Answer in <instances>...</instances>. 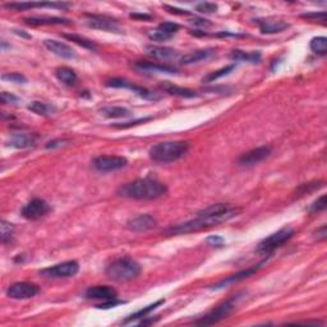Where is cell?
I'll return each mask as SVG.
<instances>
[{
	"label": "cell",
	"instance_id": "6da1fadb",
	"mask_svg": "<svg viewBox=\"0 0 327 327\" xmlns=\"http://www.w3.org/2000/svg\"><path fill=\"white\" fill-rule=\"evenodd\" d=\"M239 207H234L233 206L230 210L225 211V213L216 214V215H208V214H197V218L188 220V221L182 222V224H177L170 226L166 230L167 234L177 235V234H188V233L201 232V230L210 229V227L219 226V225L227 222L229 220L234 219L240 214Z\"/></svg>",
	"mask_w": 327,
	"mask_h": 327
},
{
	"label": "cell",
	"instance_id": "7a4b0ae2",
	"mask_svg": "<svg viewBox=\"0 0 327 327\" xmlns=\"http://www.w3.org/2000/svg\"><path fill=\"white\" fill-rule=\"evenodd\" d=\"M167 187L159 180L150 179H137L133 182L123 184L118 189V195L120 197L130 198V200H156L166 195Z\"/></svg>",
	"mask_w": 327,
	"mask_h": 327
},
{
	"label": "cell",
	"instance_id": "3957f363",
	"mask_svg": "<svg viewBox=\"0 0 327 327\" xmlns=\"http://www.w3.org/2000/svg\"><path fill=\"white\" fill-rule=\"evenodd\" d=\"M189 150V143L185 141H169L160 142L152 146L150 150V158L155 163L169 164L184 158Z\"/></svg>",
	"mask_w": 327,
	"mask_h": 327
},
{
	"label": "cell",
	"instance_id": "277c9868",
	"mask_svg": "<svg viewBox=\"0 0 327 327\" xmlns=\"http://www.w3.org/2000/svg\"><path fill=\"white\" fill-rule=\"evenodd\" d=\"M141 265L130 257H122L112 261L106 267V275L110 280L118 282H125L134 280L140 276Z\"/></svg>",
	"mask_w": 327,
	"mask_h": 327
},
{
	"label": "cell",
	"instance_id": "5b68a950",
	"mask_svg": "<svg viewBox=\"0 0 327 327\" xmlns=\"http://www.w3.org/2000/svg\"><path fill=\"white\" fill-rule=\"evenodd\" d=\"M293 237H294V230L290 229V227H282L279 232L274 233L270 237L261 240L257 247V252L262 256H270L275 249L282 247Z\"/></svg>",
	"mask_w": 327,
	"mask_h": 327
},
{
	"label": "cell",
	"instance_id": "8992f818",
	"mask_svg": "<svg viewBox=\"0 0 327 327\" xmlns=\"http://www.w3.org/2000/svg\"><path fill=\"white\" fill-rule=\"evenodd\" d=\"M108 87L112 88H125V90H130L134 93H137L140 98L145 99V100H150V101H158L161 99V95L159 92H155L152 90H148L146 87H141V86L134 85L130 81L124 80V78H111V80H108L105 83Z\"/></svg>",
	"mask_w": 327,
	"mask_h": 327
},
{
	"label": "cell",
	"instance_id": "52a82bcc",
	"mask_svg": "<svg viewBox=\"0 0 327 327\" xmlns=\"http://www.w3.org/2000/svg\"><path fill=\"white\" fill-rule=\"evenodd\" d=\"M235 300H237V298L235 297L230 298L229 300H226V302L221 303V304H219L218 307L214 308L210 313H207L206 316L201 317L200 320L196 321L195 323L196 325L207 326V325H214V323L224 320V318H226L227 316L233 312V310H234Z\"/></svg>",
	"mask_w": 327,
	"mask_h": 327
},
{
	"label": "cell",
	"instance_id": "ba28073f",
	"mask_svg": "<svg viewBox=\"0 0 327 327\" xmlns=\"http://www.w3.org/2000/svg\"><path fill=\"white\" fill-rule=\"evenodd\" d=\"M78 271H80V263L77 261H67L59 265L44 268L40 271V274L49 279H65V277H73L78 274Z\"/></svg>",
	"mask_w": 327,
	"mask_h": 327
},
{
	"label": "cell",
	"instance_id": "9c48e42d",
	"mask_svg": "<svg viewBox=\"0 0 327 327\" xmlns=\"http://www.w3.org/2000/svg\"><path fill=\"white\" fill-rule=\"evenodd\" d=\"M86 25L93 30L106 31V32L122 33V28L119 27L117 21L114 18H110L108 15L101 14H85Z\"/></svg>",
	"mask_w": 327,
	"mask_h": 327
},
{
	"label": "cell",
	"instance_id": "30bf717a",
	"mask_svg": "<svg viewBox=\"0 0 327 327\" xmlns=\"http://www.w3.org/2000/svg\"><path fill=\"white\" fill-rule=\"evenodd\" d=\"M51 207L45 200H41V198H35V200L30 201L27 205H25L21 210V215L25 219L31 220V221H35L46 215L48 213H50Z\"/></svg>",
	"mask_w": 327,
	"mask_h": 327
},
{
	"label": "cell",
	"instance_id": "8fae6325",
	"mask_svg": "<svg viewBox=\"0 0 327 327\" xmlns=\"http://www.w3.org/2000/svg\"><path fill=\"white\" fill-rule=\"evenodd\" d=\"M40 293V287L32 282H14L10 285L7 290V295L12 299L22 300V299H30L37 295Z\"/></svg>",
	"mask_w": 327,
	"mask_h": 327
},
{
	"label": "cell",
	"instance_id": "7c38bea8",
	"mask_svg": "<svg viewBox=\"0 0 327 327\" xmlns=\"http://www.w3.org/2000/svg\"><path fill=\"white\" fill-rule=\"evenodd\" d=\"M93 167L98 171L101 172H110L115 171V170H120L128 165V160L123 156H109L103 155L99 156L93 160Z\"/></svg>",
	"mask_w": 327,
	"mask_h": 327
},
{
	"label": "cell",
	"instance_id": "4fadbf2b",
	"mask_svg": "<svg viewBox=\"0 0 327 327\" xmlns=\"http://www.w3.org/2000/svg\"><path fill=\"white\" fill-rule=\"evenodd\" d=\"M273 153V148L270 146H262V147H257L252 151H248L247 153H243L238 160V165L242 167H251L255 165L260 164L261 161L266 160L270 158Z\"/></svg>",
	"mask_w": 327,
	"mask_h": 327
},
{
	"label": "cell",
	"instance_id": "5bb4252c",
	"mask_svg": "<svg viewBox=\"0 0 327 327\" xmlns=\"http://www.w3.org/2000/svg\"><path fill=\"white\" fill-rule=\"evenodd\" d=\"M156 225H158V221H156L153 216L148 215V214H143V215H138L136 218L128 220L127 229L134 233H145L153 229Z\"/></svg>",
	"mask_w": 327,
	"mask_h": 327
},
{
	"label": "cell",
	"instance_id": "9a60e30c",
	"mask_svg": "<svg viewBox=\"0 0 327 327\" xmlns=\"http://www.w3.org/2000/svg\"><path fill=\"white\" fill-rule=\"evenodd\" d=\"M263 263H265V261L261 263H258V265L252 266V267H248V268H245V270L239 271V273H237V274L230 275V276H227L226 279L221 280V281L218 282V284L213 285V286H211V289L219 290V289H222V287H225V286H229V285H233L234 282L242 281V280L247 279V277L252 276V275H255L256 273H257V271L260 270L261 267H262Z\"/></svg>",
	"mask_w": 327,
	"mask_h": 327
},
{
	"label": "cell",
	"instance_id": "2e32d148",
	"mask_svg": "<svg viewBox=\"0 0 327 327\" xmlns=\"http://www.w3.org/2000/svg\"><path fill=\"white\" fill-rule=\"evenodd\" d=\"M3 7L10 10H27L32 8H55V9H68L72 7L70 3H7Z\"/></svg>",
	"mask_w": 327,
	"mask_h": 327
},
{
	"label": "cell",
	"instance_id": "e0dca14e",
	"mask_svg": "<svg viewBox=\"0 0 327 327\" xmlns=\"http://www.w3.org/2000/svg\"><path fill=\"white\" fill-rule=\"evenodd\" d=\"M85 297L87 299H95V300H106L117 299L118 293L117 290L112 289L110 286H105V285H96V286H91L86 290Z\"/></svg>",
	"mask_w": 327,
	"mask_h": 327
},
{
	"label": "cell",
	"instance_id": "ac0fdd59",
	"mask_svg": "<svg viewBox=\"0 0 327 327\" xmlns=\"http://www.w3.org/2000/svg\"><path fill=\"white\" fill-rule=\"evenodd\" d=\"M44 46L48 49L49 51L57 55V56L63 57V59H74L77 56L75 51L70 48L69 45L64 43H60L56 40H45L44 41Z\"/></svg>",
	"mask_w": 327,
	"mask_h": 327
},
{
	"label": "cell",
	"instance_id": "d6986e66",
	"mask_svg": "<svg viewBox=\"0 0 327 327\" xmlns=\"http://www.w3.org/2000/svg\"><path fill=\"white\" fill-rule=\"evenodd\" d=\"M7 143L14 148H30L36 145V136L32 133H13Z\"/></svg>",
	"mask_w": 327,
	"mask_h": 327
},
{
	"label": "cell",
	"instance_id": "ffe728a7",
	"mask_svg": "<svg viewBox=\"0 0 327 327\" xmlns=\"http://www.w3.org/2000/svg\"><path fill=\"white\" fill-rule=\"evenodd\" d=\"M134 68H137L141 72L146 73H166V74H174L177 73V68L171 67V65H164V64H156L152 62H137L134 63Z\"/></svg>",
	"mask_w": 327,
	"mask_h": 327
},
{
	"label": "cell",
	"instance_id": "44dd1931",
	"mask_svg": "<svg viewBox=\"0 0 327 327\" xmlns=\"http://www.w3.org/2000/svg\"><path fill=\"white\" fill-rule=\"evenodd\" d=\"M147 54L151 55L152 57L158 60H174L179 56V53L171 48H166V46H153L148 45L146 46Z\"/></svg>",
	"mask_w": 327,
	"mask_h": 327
},
{
	"label": "cell",
	"instance_id": "7402d4cb",
	"mask_svg": "<svg viewBox=\"0 0 327 327\" xmlns=\"http://www.w3.org/2000/svg\"><path fill=\"white\" fill-rule=\"evenodd\" d=\"M258 26H260V30L262 33L266 35H273V33H280L282 31L287 30L290 27L289 23L284 22V21H271V20H265L261 21L257 20Z\"/></svg>",
	"mask_w": 327,
	"mask_h": 327
},
{
	"label": "cell",
	"instance_id": "603a6c76",
	"mask_svg": "<svg viewBox=\"0 0 327 327\" xmlns=\"http://www.w3.org/2000/svg\"><path fill=\"white\" fill-rule=\"evenodd\" d=\"M25 22L30 26H54V25H70V21L62 17H50V15H41V17L25 18Z\"/></svg>",
	"mask_w": 327,
	"mask_h": 327
},
{
	"label": "cell",
	"instance_id": "cb8c5ba5",
	"mask_svg": "<svg viewBox=\"0 0 327 327\" xmlns=\"http://www.w3.org/2000/svg\"><path fill=\"white\" fill-rule=\"evenodd\" d=\"M161 88L167 92L169 95H174V96H179V98H185V99H192V98H197L198 93L196 91L190 90V88H184V87H179L177 85H172L170 82H164L161 83Z\"/></svg>",
	"mask_w": 327,
	"mask_h": 327
},
{
	"label": "cell",
	"instance_id": "d4e9b609",
	"mask_svg": "<svg viewBox=\"0 0 327 327\" xmlns=\"http://www.w3.org/2000/svg\"><path fill=\"white\" fill-rule=\"evenodd\" d=\"M216 54V50L214 49H202V50H196L193 53L184 55L182 57V63L183 64H193V63H198V62H203V60L210 59L211 56Z\"/></svg>",
	"mask_w": 327,
	"mask_h": 327
},
{
	"label": "cell",
	"instance_id": "484cf974",
	"mask_svg": "<svg viewBox=\"0 0 327 327\" xmlns=\"http://www.w3.org/2000/svg\"><path fill=\"white\" fill-rule=\"evenodd\" d=\"M55 75H56L57 80H59L62 83H64L65 86H74L78 80L74 70L67 67L57 68V69L55 70Z\"/></svg>",
	"mask_w": 327,
	"mask_h": 327
},
{
	"label": "cell",
	"instance_id": "4316f807",
	"mask_svg": "<svg viewBox=\"0 0 327 327\" xmlns=\"http://www.w3.org/2000/svg\"><path fill=\"white\" fill-rule=\"evenodd\" d=\"M234 62H248V63H258L261 60L260 51H243V50H233L230 54Z\"/></svg>",
	"mask_w": 327,
	"mask_h": 327
},
{
	"label": "cell",
	"instance_id": "83f0119b",
	"mask_svg": "<svg viewBox=\"0 0 327 327\" xmlns=\"http://www.w3.org/2000/svg\"><path fill=\"white\" fill-rule=\"evenodd\" d=\"M100 112L106 118H127L132 115L129 109L123 106H105L100 109Z\"/></svg>",
	"mask_w": 327,
	"mask_h": 327
},
{
	"label": "cell",
	"instance_id": "f1b7e54d",
	"mask_svg": "<svg viewBox=\"0 0 327 327\" xmlns=\"http://www.w3.org/2000/svg\"><path fill=\"white\" fill-rule=\"evenodd\" d=\"M27 108L35 114L41 115V117H49L55 111V106L50 105V104L41 103V101H32Z\"/></svg>",
	"mask_w": 327,
	"mask_h": 327
},
{
	"label": "cell",
	"instance_id": "f546056e",
	"mask_svg": "<svg viewBox=\"0 0 327 327\" xmlns=\"http://www.w3.org/2000/svg\"><path fill=\"white\" fill-rule=\"evenodd\" d=\"M63 37H65L69 41H73V43H75L77 45L82 46V48L85 49H88V50H92V51L98 50V45H96L93 41L88 40V39L86 37H82V36L80 35H74V33H64Z\"/></svg>",
	"mask_w": 327,
	"mask_h": 327
},
{
	"label": "cell",
	"instance_id": "4dcf8cb0",
	"mask_svg": "<svg viewBox=\"0 0 327 327\" xmlns=\"http://www.w3.org/2000/svg\"><path fill=\"white\" fill-rule=\"evenodd\" d=\"M164 303H165V299H160V300H158V302L153 303V304H150V305H147V307L142 308V310L137 311L136 313L130 315L129 317H128L127 320L124 321V323H128V322H130V321H134V320H140V318H146L151 312H152V311H155L156 308L159 307V305L164 304Z\"/></svg>",
	"mask_w": 327,
	"mask_h": 327
},
{
	"label": "cell",
	"instance_id": "1f68e13d",
	"mask_svg": "<svg viewBox=\"0 0 327 327\" xmlns=\"http://www.w3.org/2000/svg\"><path fill=\"white\" fill-rule=\"evenodd\" d=\"M310 48L315 54L323 56V55L327 54V39L325 36L313 37L312 40H311Z\"/></svg>",
	"mask_w": 327,
	"mask_h": 327
},
{
	"label": "cell",
	"instance_id": "d6a6232c",
	"mask_svg": "<svg viewBox=\"0 0 327 327\" xmlns=\"http://www.w3.org/2000/svg\"><path fill=\"white\" fill-rule=\"evenodd\" d=\"M0 232H2V242L3 244H7L10 243L13 239V235H14V225L10 224V222L3 220L2 225H0Z\"/></svg>",
	"mask_w": 327,
	"mask_h": 327
},
{
	"label": "cell",
	"instance_id": "836d02e7",
	"mask_svg": "<svg viewBox=\"0 0 327 327\" xmlns=\"http://www.w3.org/2000/svg\"><path fill=\"white\" fill-rule=\"evenodd\" d=\"M147 36H148V39L152 41H158V43H165V41L171 40L172 36L174 35H171V33L166 32V31L161 30L160 27H158V28H155V30H151L150 32L147 33Z\"/></svg>",
	"mask_w": 327,
	"mask_h": 327
},
{
	"label": "cell",
	"instance_id": "e575fe53",
	"mask_svg": "<svg viewBox=\"0 0 327 327\" xmlns=\"http://www.w3.org/2000/svg\"><path fill=\"white\" fill-rule=\"evenodd\" d=\"M234 69H235L234 64L227 65V67L221 68V69H219V70H216V72H213V73H210L208 75H206V77L203 78V82H206V83L214 82V81L219 80V78L224 77V75H227L230 72H232V70H234Z\"/></svg>",
	"mask_w": 327,
	"mask_h": 327
},
{
	"label": "cell",
	"instance_id": "d590c367",
	"mask_svg": "<svg viewBox=\"0 0 327 327\" xmlns=\"http://www.w3.org/2000/svg\"><path fill=\"white\" fill-rule=\"evenodd\" d=\"M323 185V182H312V183H304V184L300 185L299 188L297 189V197H303L304 195H310L312 193L313 190L316 189H320L321 187Z\"/></svg>",
	"mask_w": 327,
	"mask_h": 327
},
{
	"label": "cell",
	"instance_id": "8d00e7d4",
	"mask_svg": "<svg viewBox=\"0 0 327 327\" xmlns=\"http://www.w3.org/2000/svg\"><path fill=\"white\" fill-rule=\"evenodd\" d=\"M326 200H327L326 195H322L320 198H317V200H316L315 202L310 206V208H308L310 214H318L321 213V211H325L326 205H327Z\"/></svg>",
	"mask_w": 327,
	"mask_h": 327
},
{
	"label": "cell",
	"instance_id": "74e56055",
	"mask_svg": "<svg viewBox=\"0 0 327 327\" xmlns=\"http://www.w3.org/2000/svg\"><path fill=\"white\" fill-rule=\"evenodd\" d=\"M300 17L303 20L311 21V22H320L322 25H326V12H312V13H305L302 14Z\"/></svg>",
	"mask_w": 327,
	"mask_h": 327
},
{
	"label": "cell",
	"instance_id": "f35d334b",
	"mask_svg": "<svg viewBox=\"0 0 327 327\" xmlns=\"http://www.w3.org/2000/svg\"><path fill=\"white\" fill-rule=\"evenodd\" d=\"M3 81H8V82H13V83H27V78L23 74L17 72L13 73H4L2 75Z\"/></svg>",
	"mask_w": 327,
	"mask_h": 327
},
{
	"label": "cell",
	"instance_id": "ab89813d",
	"mask_svg": "<svg viewBox=\"0 0 327 327\" xmlns=\"http://www.w3.org/2000/svg\"><path fill=\"white\" fill-rule=\"evenodd\" d=\"M218 4L215 3H200V4L196 5V10H198L200 13H205V14H211V13H215L218 10Z\"/></svg>",
	"mask_w": 327,
	"mask_h": 327
},
{
	"label": "cell",
	"instance_id": "60d3db41",
	"mask_svg": "<svg viewBox=\"0 0 327 327\" xmlns=\"http://www.w3.org/2000/svg\"><path fill=\"white\" fill-rule=\"evenodd\" d=\"M159 27H160L161 30L166 31V32L171 33V35H175V33L179 31L180 26L178 25V23H174V22H163L159 25Z\"/></svg>",
	"mask_w": 327,
	"mask_h": 327
},
{
	"label": "cell",
	"instance_id": "b9f144b4",
	"mask_svg": "<svg viewBox=\"0 0 327 327\" xmlns=\"http://www.w3.org/2000/svg\"><path fill=\"white\" fill-rule=\"evenodd\" d=\"M206 242L208 243L210 245H214V247H222L225 243L224 238L220 237V235H211L206 239Z\"/></svg>",
	"mask_w": 327,
	"mask_h": 327
},
{
	"label": "cell",
	"instance_id": "7bdbcfd3",
	"mask_svg": "<svg viewBox=\"0 0 327 327\" xmlns=\"http://www.w3.org/2000/svg\"><path fill=\"white\" fill-rule=\"evenodd\" d=\"M123 300H118V299H111V300H106V302H103L101 304L98 305V308H100V310H109V308H114L117 307V305L119 304H123Z\"/></svg>",
	"mask_w": 327,
	"mask_h": 327
},
{
	"label": "cell",
	"instance_id": "ee69618b",
	"mask_svg": "<svg viewBox=\"0 0 327 327\" xmlns=\"http://www.w3.org/2000/svg\"><path fill=\"white\" fill-rule=\"evenodd\" d=\"M313 237L315 239H317L318 242H322V240H326L327 238V229H326V225H322L321 227H318L315 233H313Z\"/></svg>",
	"mask_w": 327,
	"mask_h": 327
},
{
	"label": "cell",
	"instance_id": "f6af8a7d",
	"mask_svg": "<svg viewBox=\"0 0 327 327\" xmlns=\"http://www.w3.org/2000/svg\"><path fill=\"white\" fill-rule=\"evenodd\" d=\"M2 103L3 104H17L20 101V99L17 96L12 95V93H8V92H2Z\"/></svg>",
	"mask_w": 327,
	"mask_h": 327
},
{
	"label": "cell",
	"instance_id": "bcb514c9",
	"mask_svg": "<svg viewBox=\"0 0 327 327\" xmlns=\"http://www.w3.org/2000/svg\"><path fill=\"white\" fill-rule=\"evenodd\" d=\"M68 143H69V141H65V140H55V141H51V142H49L48 145H46V148H48V150H50V148L62 147V146L68 145Z\"/></svg>",
	"mask_w": 327,
	"mask_h": 327
},
{
	"label": "cell",
	"instance_id": "7dc6e473",
	"mask_svg": "<svg viewBox=\"0 0 327 327\" xmlns=\"http://www.w3.org/2000/svg\"><path fill=\"white\" fill-rule=\"evenodd\" d=\"M151 118H145V119H138V120H134V122H128V123H123V124H115L114 127L117 128H128V127H132V125H136V124H140V123H145L147 122V120H150Z\"/></svg>",
	"mask_w": 327,
	"mask_h": 327
},
{
	"label": "cell",
	"instance_id": "c3c4849f",
	"mask_svg": "<svg viewBox=\"0 0 327 327\" xmlns=\"http://www.w3.org/2000/svg\"><path fill=\"white\" fill-rule=\"evenodd\" d=\"M165 9L169 10V13H171V14H179V15H189L190 13L187 12V10H183V9H179V8H174V7H169V5H164Z\"/></svg>",
	"mask_w": 327,
	"mask_h": 327
},
{
	"label": "cell",
	"instance_id": "681fc988",
	"mask_svg": "<svg viewBox=\"0 0 327 327\" xmlns=\"http://www.w3.org/2000/svg\"><path fill=\"white\" fill-rule=\"evenodd\" d=\"M190 23L196 26H202V27H206V26H211V22L208 20H203V18H193L190 20Z\"/></svg>",
	"mask_w": 327,
	"mask_h": 327
},
{
	"label": "cell",
	"instance_id": "f907efd6",
	"mask_svg": "<svg viewBox=\"0 0 327 327\" xmlns=\"http://www.w3.org/2000/svg\"><path fill=\"white\" fill-rule=\"evenodd\" d=\"M130 17L136 18V20H146V21H150L151 20V15H148V14H137V13H134V14H130Z\"/></svg>",
	"mask_w": 327,
	"mask_h": 327
}]
</instances>
